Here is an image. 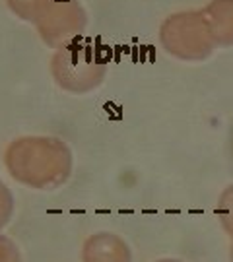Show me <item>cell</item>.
Listing matches in <instances>:
<instances>
[{"mask_svg": "<svg viewBox=\"0 0 233 262\" xmlns=\"http://www.w3.org/2000/svg\"><path fill=\"white\" fill-rule=\"evenodd\" d=\"M233 194V190H231ZM233 200V196H231ZM222 222H224V225L229 229V233H233V202H229L227 198H224V202H222Z\"/></svg>", "mask_w": 233, "mask_h": 262, "instance_id": "6da1fadb", "label": "cell"}]
</instances>
